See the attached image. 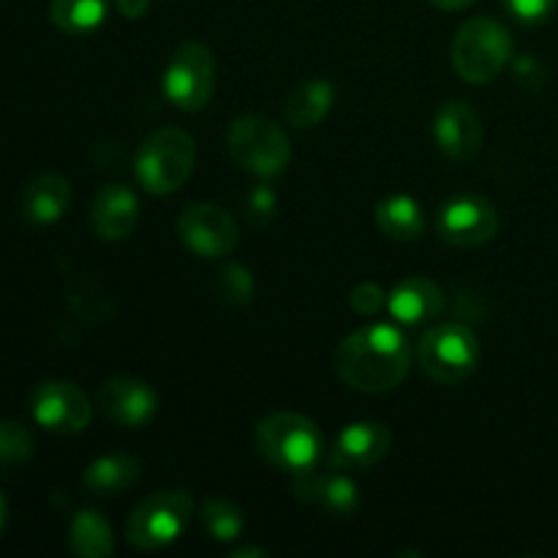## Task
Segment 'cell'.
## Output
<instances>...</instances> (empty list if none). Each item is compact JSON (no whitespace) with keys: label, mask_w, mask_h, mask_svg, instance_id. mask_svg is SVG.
I'll return each instance as SVG.
<instances>
[{"label":"cell","mask_w":558,"mask_h":558,"mask_svg":"<svg viewBox=\"0 0 558 558\" xmlns=\"http://www.w3.org/2000/svg\"><path fill=\"white\" fill-rule=\"evenodd\" d=\"M332 363L347 387L365 396H385L407 379L412 349L398 327L376 322L343 338Z\"/></svg>","instance_id":"1"},{"label":"cell","mask_w":558,"mask_h":558,"mask_svg":"<svg viewBox=\"0 0 558 558\" xmlns=\"http://www.w3.org/2000/svg\"><path fill=\"white\" fill-rule=\"evenodd\" d=\"M256 450L278 472L303 477L325 461V436L303 414L272 412L256 423Z\"/></svg>","instance_id":"2"},{"label":"cell","mask_w":558,"mask_h":558,"mask_svg":"<svg viewBox=\"0 0 558 558\" xmlns=\"http://www.w3.org/2000/svg\"><path fill=\"white\" fill-rule=\"evenodd\" d=\"M510 31L494 16H472L452 38V69L469 85H488L512 60Z\"/></svg>","instance_id":"3"},{"label":"cell","mask_w":558,"mask_h":558,"mask_svg":"<svg viewBox=\"0 0 558 558\" xmlns=\"http://www.w3.org/2000/svg\"><path fill=\"white\" fill-rule=\"evenodd\" d=\"M194 140L183 129L167 125V129H158L150 136H145L140 153H136L134 172L142 189L156 196H169L183 189L185 180L194 172Z\"/></svg>","instance_id":"4"},{"label":"cell","mask_w":558,"mask_h":558,"mask_svg":"<svg viewBox=\"0 0 558 558\" xmlns=\"http://www.w3.org/2000/svg\"><path fill=\"white\" fill-rule=\"evenodd\" d=\"M229 156L256 178H278L292 161V142L287 131L265 114H240L227 131Z\"/></svg>","instance_id":"5"},{"label":"cell","mask_w":558,"mask_h":558,"mask_svg":"<svg viewBox=\"0 0 558 558\" xmlns=\"http://www.w3.org/2000/svg\"><path fill=\"white\" fill-rule=\"evenodd\" d=\"M194 521L189 490H158L131 510L125 537L136 550H161L178 543Z\"/></svg>","instance_id":"6"},{"label":"cell","mask_w":558,"mask_h":558,"mask_svg":"<svg viewBox=\"0 0 558 558\" xmlns=\"http://www.w3.org/2000/svg\"><path fill=\"white\" fill-rule=\"evenodd\" d=\"M417 363L439 385H461L477 371L480 341L466 325L441 322L430 327L417 347Z\"/></svg>","instance_id":"7"},{"label":"cell","mask_w":558,"mask_h":558,"mask_svg":"<svg viewBox=\"0 0 558 558\" xmlns=\"http://www.w3.org/2000/svg\"><path fill=\"white\" fill-rule=\"evenodd\" d=\"M163 93L183 112H199L216 93V58L199 41H185L174 49L163 71Z\"/></svg>","instance_id":"8"},{"label":"cell","mask_w":558,"mask_h":558,"mask_svg":"<svg viewBox=\"0 0 558 558\" xmlns=\"http://www.w3.org/2000/svg\"><path fill=\"white\" fill-rule=\"evenodd\" d=\"M31 414L49 434L76 436L90 425L93 407L74 381L49 379L33 390Z\"/></svg>","instance_id":"9"},{"label":"cell","mask_w":558,"mask_h":558,"mask_svg":"<svg viewBox=\"0 0 558 558\" xmlns=\"http://www.w3.org/2000/svg\"><path fill=\"white\" fill-rule=\"evenodd\" d=\"M178 234L191 254L205 259L232 254L240 243V229L232 213L210 202L185 207L178 218Z\"/></svg>","instance_id":"10"},{"label":"cell","mask_w":558,"mask_h":558,"mask_svg":"<svg viewBox=\"0 0 558 558\" xmlns=\"http://www.w3.org/2000/svg\"><path fill=\"white\" fill-rule=\"evenodd\" d=\"M501 227L499 210L485 196L461 194L447 202L436 218V229L445 243L456 248H477L490 243Z\"/></svg>","instance_id":"11"},{"label":"cell","mask_w":558,"mask_h":558,"mask_svg":"<svg viewBox=\"0 0 558 558\" xmlns=\"http://www.w3.org/2000/svg\"><path fill=\"white\" fill-rule=\"evenodd\" d=\"M98 409L120 428H142L158 412V396L147 381L134 376H114L98 390Z\"/></svg>","instance_id":"12"},{"label":"cell","mask_w":558,"mask_h":558,"mask_svg":"<svg viewBox=\"0 0 558 558\" xmlns=\"http://www.w3.org/2000/svg\"><path fill=\"white\" fill-rule=\"evenodd\" d=\"M434 140L450 161H472L483 150V123L472 104L450 98L434 118Z\"/></svg>","instance_id":"13"},{"label":"cell","mask_w":558,"mask_h":558,"mask_svg":"<svg viewBox=\"0 0 558 558\" xmlns=\"http://www.w3.org/2000/svg\"><path fill=\"white\" fill-rule=\"evenodd\" d=\"M392 447V434L387 425L376 420H360V423L347 425L338 434L336 445L327 452V466L343 469H371L379 461H385Z\"/></svg>","instance_id":"14"},{"label":"cell","mask_w":558,"mask_h":558,"mask_svg":"<svg viewBox=\"0 0 558 558\" xmlns=\"http://www.w3.org/2000/svg\"><path fill=\"white\" fill-rule=\"evenodd\" d=\"M294 494L330 518H352L360 510V490L354 480L343 474V469L330 466V472L314 469L303 477H294Z\"/></svg>","instance_id":"15"},{"label":"cell","mask_w":558,"mask_h":558,"mask_svg":"<svg viewBox=\"0 0 558 558\" xmlns=\"http://www.w3.org/2000/svg\"><path fill=\"white\" fill-rule=\"evenodd\" d=\"M90 221L101 240H109V243L125 240L140 223V199L129 185H104L93 199Z\"/></svg>","instance_id":"16"},{"label":"cell","mask_w":558,"mask_h":558,"mask_svg":"<svg viewBox=\"0 0 558 558\" xmlns=\"http://www.w3.org/2000/svg\"><path fill=\"white\" fill-rule=\"evenodd\" d=\"M387 311L401 325L434 322L445 311V292L430 278L409 276L390 289V294H387Z\"/></svg>","instance_id":"17"},{"label":"cell","mask_w":558,"mask_h":558,"mask_svg":"<svg viewBox=\"0 0 558 558\" xmlns=\"http://www.w3.org/2000/svg\"><path fill=\"white\" fill-rule=\"evenodd\" d=\"M71 205V183L58 172H44L22 189L20 213L27 223L49 227L65 216Z\"/></svg>","instance_id":"18"},{"label":"cell","mask_w":558,"mask_h":558,"mask_svg":"<svg viewBox=\"0 0 558 558\" xmlns=\"http://www.w3.org/2000/svg\"><path fill=\"white\" fill-rule=\"evenodd\" d=\"M332 104H336V85L330 80H305L294 87L283 104V118L294 129H314L322 120L330 114Z\"/></svg>","instance_id":"19"},{"label":"cell","mask_w":558,"mask_h":558,"mask_svg":"<svg viewBox=\"0 0 558 558\" xmlns=\"http://www.w3.org/2000/svg\"><path fill=\"white\" fill-rule=\"evenodd\" d=\"M140 477V458L125 456V452H112V456H101L93 463H87L85 472H82V485L93 496H118L123 490L134 488Z\"/></svg>","instance_id":"20"},{"label":"cell","mask_w":558,"mask_h":558,"mask_svg":"<svg viewBox=\"0 0 558 558\" xmlns=\"http://www.w3.org/2000/svg\"><path fill=\"white\" fill-rule=\"evenodd\" d=\"M425 210L420 207L417 199L407 194L387 196L376 207V227L381 229V234L396 243H412L420 234L425 232Z\"/></svg>","instance_id":"21"},{"label":"cell","mask_w":558,"mask_h":558,"mask_svg":"<svg viewBox=\"0 0 558 558\" xmlns=\"http://www.w3.org/2000/svg\"><path fill=\"white\" fill-rule=\"evenodd\" d=\"M69 550L80 558H107L114 550L112 526L96 510H80L69 523Z\"/></svg>","instance_id":"22"},{"label":"cell","mask_w":558,"mask_h":558,"mask_svg":"<svg viewBox=\"0 0 558 558\" xmlns=\"http://www.w3.org/2000/svg\"><path fill=\"white\" fill-rule=\"evenodd\" d=\"M49 20L69 36H87L107 20V0H52Z\"/></svg>","instance_id":"23"},{"label":"cell","mask_w":558,"mask_h":558,"mask_svg":"<svg viewBox=\"0 0 558 558\" xmlns=\"http://www.w3.org/2000/svg\"><path fill=\"white\" fill-rule=\"evenodd\" d=\"M199 521L205 526L207 537L218 539V543H234L245 529L243 510L229 499H221V496H213L202 505Z\"/></svg>","instance_id":"24"},{"label":"cell","mask_w":558,"mask_h":558,"mask_svg":"<svg viewBox=\"0 0 558 558\" xmlns=\"http://www.w3.org/2000/svg\"><path fill=\"white\" fill-rule=\"evenodd\" d=\"M216 294L223 305L243 308L254 298V276L243 265L221 267V272L216 278Z\"/></svg>","instance_id":"25"},{"label":"cell","mask_w":558,"mask_h":558,"mask_svg":"<svg viewBox=\"0 0 558 558\" xmlns=\"http://www.w3.org/2000/svg\"><path fill=\"white\" fill-rule=\"evenodd\" d=\"M33 434L16 420H0V466H20L31 461Z\"/></svg>","instance_id":"26"},{"label":"cell","mask_w":558,"mask_h":558,"mask_svg":"<svg viewBox=\"0 0 558 558\" xmlns=\"http://www.w3.org/2000/svg\"><path fill=\"white\" fill-rule=\"evenodd\" d=\"M349 305H352L360 316H376L381 308H387V292L379 283H357V287L349 292Z\"/></svg>","instance_id":"27"},{"label":"cell","mask_w":558,"mask_h":558,"mask_svg":"<svg viewBox=\"0 0 558 558\" xmlns=\"http://www.w3.org/2000/svg\"><path fill=\"white\" fill-rule=\"evenodd\" d=\"M501 3L523 25H539L556 9V0H501Z\"/></svg>","instance_id":"28"},{"label":"cell","mask_w":558,"mask_h":558,"mask_svg":"<svg viewBox=\"0 0 558 558\" xmlns=\"http://www.w3.org/2000/svg\"><path fill=\"white\" fill-rule=\"evenodd\" d=\"M272 213H276V194L267 185H256L248 194V199H245V218L256 223V227H265L272 218Z\"/></svg>","instance_id":"29"},{"label":"cell","mask_w":558,"mask_h":558,"mask_svg":"<svg viewBox=\"0 0 558 558\" xmlns=\"http://www.w3.org/2000/svg\"><path fill=\"white\" fill-rule=\"evenodd\" d=\"M512 65H515V80L523 82L526 87L545 85V65L539 60H534L532 54H521Z\"/></svg>","instance_id":"30"},{"label":"cell","mask_w":558,"mask_h":558,"mask_svg":"<svg viewBox=\"0 0 558 558\" xmlns=\"http://www.w3.org/2000/svg\"><path fill=\"white\" fill-rule=\"evenodd\" d=\"M114 5L125 20H142L150 9V0H114Z\"/></svg>","instance_id":"31"},{"label":"cell","mask_w":558,"mask_h":558,"mask_svg":"<svg viewBox=\"0 0 558 558\" xmlns=\"http://www.w3.org/2000/svg\"><path fill=\"white\" fill-rule=\"evenodd\" d=\"M430 3L441 11H461V9H469L474 0H430Z\"/></svg>","instance_id":"32"},{"label":"cell","mask_w":558,"mask_h":558,"mask_svg":"<svg viewBox=\"0 0 558 558\" xmlns=\"http://www.w3.org/2000/svg\"><path fill=\"white\" fill-rule=\"evenodd\" d=\"M232 556L243 558V556H270V554H267L265 548H238Z\"/></svg>","instance_id":"33"},{"label":"cell","mask_w":558,"mask_h":558,"mask_svg":"<svg viewBox=\"0 0 558 558\" xmlns=\"http://www.w3.org/2000/svg\"><path fill=\"white\" fill-rule=\"evenodd\" d=\"M5 523H9V505H5V496L0 494V534H3Z\"/></svg>","instance_id":"34"}]
</instances>
